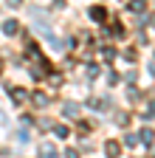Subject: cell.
<instances>
[{
  "label": "cell",
  "instance_id": "obj_1",
  "mask_svg": "<svg viewBox=\"0 0 155 158\" xmlns=\"http://www.w3.org/2000/svg\"><path fill=\"white\" fill-rule=\"evenodd\" d=\"M3 31L6 34H17V23H14V20H6V23H3Z\"/></svg>",
  "mask_w": 155,
  "mask_h": 158
},
{
  "label": "cell",
  "instance_id": "obj_2",
  "mask_svg": "<svg viewBox=\"0 0 155 158\" xmlns=\"http://www.w3.org/2000/svg\"><path fill=\"white\" fill-rule=\"evenodd\" d=\"M65 116H71V118H76V116H79V110H76V105H65Z\"/></svg>",
  "mask_w": 155,
  "mask_h": 158
},
{
  "label": "cell",
  "instance_id": "obj_3",
  "mask_svg": "<svg viewBox=\"0 0 155 158\" xmlns=\"http://www.w3.org/2000/svg\"><path fill=\"white\" fill-rule=\"evenodd\" d=\"M141 141L144 144H152V130H141Z\"/></svg>",
  "mask_w": 155,
  "mask_h": 158
},
{
  "label": "cell",
  "instance_id": "obj_4",
  "mask_svg": "<svg viewBox=\"0 0 155 158\" xmlns=\"http://www.w3.org/2000/svg\"><path fill=\"white\" fill-rule=\"evenodd\" d=\"M54 133H56V138H68V130H65V127H56Z\"/></svg>",
  "mask_w": 155,
  "mask_h": 158
},
{
  "label": "cell",
  "instance_id": "obj_5",
  "mask_svg": "<svg viewBox=\"0 0 155 158\" xmlns=\"http://www.w3.org/2000/svg\"><path fill=\"white\" fill-rule=\"evenodd\" d=\"M107 152H110V155H116V152H119V144H113V141H107Z\"/></svg>",
  "mask_w": 155,
  "mask_h": 158
},
{
  "label": "cell",
  "instance_id": "obj_6",
  "mask_svg": "<svg viewBox=\"0 0 155 158\" xmlns=\"http://www.w3.org/2000/svg\"><path fill=\"white\" fill-rule=\"evenodd\" d=\"M90 14H93V17H96V20H102V17H104V9H93V11H90Z\"/></svg>",
  "mask_w": 155,
  "mask_h": 158
}]
</instances>
